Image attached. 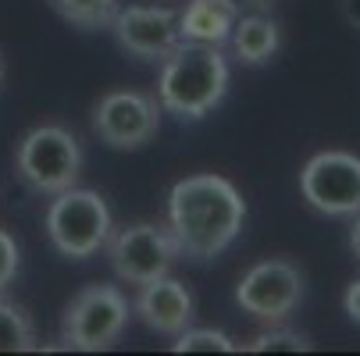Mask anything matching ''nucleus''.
<instances>
[{
  "label": "nucleus",
  "instance_id": "2eb2a0df",
  "mask_svg": "<svg viewBox=\"0 0 360 356\" xmlns=\"http://www.w3.org/2000/svg\"><path fill=\"white\" fill-rule=\"evenodd\" d=\"M32 349H39L32 317L18 303L0 299V352H32Z\"/></svg>",
  "mask_w": 360,
  "mask_h": 356
},
{
  "label": "nucleus",
  "instance_id": "f257e3e1",
  "mask_svg": "<svg viewBox=\"0 0 360 356\" xmlns=\"http://www.w3.org/2000/svg\"><path fill=\"white\" fill-rule=\"evenodd\" d=\"M246 221V199L225 175H186L168 192V232L186 261H214Z\"/></svg>",
  "mask_w": 360,
  "mask_h": 356
},
{
  "label": "nucleus",
  "instance_id": "0eeeda50",
  "mask_svg": "<svg viewBox=\"0 0 360 356\" xmlns=\"http://www.w3.org/2000/svg\"><path fill=\"white\" fill-rule=\"evenodd\" d=\"M104 249H108L115 275L136 289L153 278H165L172 271V264L179 261V246H175L168 225H153V221H136V225L111 232Z\"/></svg>",
  "mask_w": 360,
  "mask_h": 356
},
{
  "label": "nucleus",
  "instance_id": "5701e85b",
  "mask_svg": "<svg viewBox=\"0 0 360 356\" xmlns=\"http://www.w3.org/2000/svg\"><path fill=\"white\" fill-rule=\"evenodd\" d=\"M0 86H4V65H0Z\"/></svg>",
  "mask_w": 360,
  "mask_h": 356
},
{
  "label": "nucleus",
  "instance_id": "f8f14e48",
  "mask_svg": "<svg viewBox=\"0 0 360 356\" xmlns=\"http://www.w3.org/2000/svg\"><path fill=\"white\" fill-rule=\"evenodd\" d=\"M239 22V0H186L179 11V36L193 43L225 46Z\"/></svg>",
  "mask_w": 360,
  "mask_h": 356
},
{
  "label": "nucleus",
  "instance_id": "9b49d317",
  "mask_svg": "<svg viewBox=\"0 0 360 356\" xmlns=\"http://www.w3.org/2000/svg\"><path fill=\"white\" fill-rule=\"evenodd\" d=\"M132 310L139 314V321L150 331L175 338L179 331H186L193 324L196 303H193V292H189L186 282L165 275V278H153V282L139 285V296L132 303Z\"/></svg>",
  "mask_w": 360,
  "mask_h": 356
},
{
  "label": "nucleus",
  "instance_id": "ddd939ff",
  "mask_svg": "<svg viewBox=\"0 0 360 356\" xmlns=\"http://www.w3.org/2000/svg\"><path fill=\"white\" fill-rule=\"evenodd\" d=\"M229 43H232L236 58L243 65H264V61H271L278 54L282 32H278L275 18H268V15H246V18L236 22Z\"/></svg>",
  "mask_w": 360,
  "mask_h": 356
},
{
  "label": "nucleus",
  "instance_id": "6e6552de",
  "mask_svg": "<svg viewBox=\"0 0 360 356\" xmlns=\"http://www.w3.org/2000/svg\"><path fill=\"white\" fill-rule=\"evenodd\" d=\"M93 132L111 150H143L161 132L158 96L139 89H111L93 107Z\"/></svg>",
  "mask_w": 360,
  "mask_h": 356
},
{
  "label": "nucleus",
  "instance_id": "6ab92c4d",
  "mask_svg": "<svg viewBox=\"0 0 360 356\" xmlns=\"http://www.w3.org/2000/svg\"><path fill=\"white\" fill-rule=\"evenodd\" d=\"M342 310H346V317H349L353 324H360V278L349 282V289H346V296H342Z\"/></svg>",
  "mask_w": 360,
  "mask_h": 356
},
{
  "label": "nucleus",
  "instance_id": "dca6fc26",
  "mask_svg": "<svg viewBox=\"0 0 360 356\" xmlns=\"http://www.w3.org/2000/svg\"><path fill=\"white\" fill-rule=\"evenodd\" d=\"M307 349H314L311 338H307L303 331H292V328H268L261 335H253L246 342V352H307Z\"/></svg>",
  "mask_w": 360,
  "mask_h": 356
},
{
  "label": "nucleus",
  "instance_id": "412c9836",
  "mask_svg": "<svg viewBox=\"0 0 360 356\" xmlns=\"http://www.w3.org/2000/svg\"><path fill=\"white\" fill-rule=\"evenodd\" d=\"M239 4H243V8H250L253 15H271L278 0H239Z\"/></svg>",
  "mask_w": 360,
  "mask_h": 356
},
{
  "label": "nucleus",
  "instance_id": "9d476101",
  "mask_svg": "<svg viewBox=\"0 0 360 356\" xmlns=\"http://www.w3.org/2000/svg\"><path fill=\"white\" fill-rule=\"evenodd\" d=\"M111 32L118 39V46L136 61H150L161 65L172 50L179 46V11L172 8H158V4H129L118 8Z\"/></svg>",
  "mask_w": 360,
  "mask_h": 356
},
{
  "label": "nucleus",
  "instance_id": "aec40b11",
  "mask_svg": "<svg viewBox=\"0 0 360 356\" xmlns=\"http://www.w3.org/2000/svg\"><path fill=\"white\" fill-rule=\"evenodd\" d=\"M342 18H346V25H353L360 32V0H342Z\"/></svg>",
  "mask_w": 360,
  "mask_h": 356
},
{
  "label": "nucleus",
  "instance_id": "f3484780",
  "mask_svg": "<svg viewBox=\"0 0 360 356\" xmlns=\"http://www.w3.org/2000/svg\"><path fill=\"white\" fill-rule=\"evenodd\" d=\"M175 352H236V342L225 335V331H214V328H186L175 335L172 342Z\"/></svg>",
  "mask_w": 360,
  "mask_h": 356
},
{
  "label": "nucleus",
  "instance_id": "4be33fe9",
  "mask_svg": "<svg viewBox=\"0 0 360 356\" xmlns=\"http://www.w3.org/2000/svg\"><path fill=\"white\" fill-rule=\"evenodd\" d=\"M349 249H353V257L360 261V211L353 214V228H349Z\"/></svg>",
  "mask_w": 360,
  "mask_h": 356
},
{
  "label": "nucleus",
  "instance_id": "423d86ee",
  "mask_svg": "<svg viewBox=\"0 0 360 356\" xmlns=\"http://www.w3.org/2000/svg\"><path fill=\"white\" fill-rule=\"evenodd\" d=\"M300 196L325 218H353L360 211V157L349 150H321L300 171Z\"/></svg>",
  "mask_w": 360,
  "mask_h": 356
},
{
  "label": "nucleus",
  "instance_id": "f03ea898",
  "mask_svg": "<svg viewBox=\"0 0 360 356\" xmlns=\"http://www.w3.org/2000/svg\"><path fill=\"white\" fill-rule=\"evenodd\" d=\"M232 72L221 46L179 39V46L161 61L158 104L179 121H203L229 93Z\"/></svg>",
  "mask_w": 360,
  "mask_h": 356
},
{
  "label": "nucleus",
  "instance_id": "1a4fd4ad",
  "mask_svg": "<svg viewBox=\"0 0 360 356\" xmlns=\"http://www.w3.org/2000/svg\"><path fill=\"white\" fill-rule=\"evenodd\" d=\"M303 299V275L292 261H261L253 264L239 285H236V303L243 314L264 321V324H282Z\"/></svg>",
  "mask_w": 360,
  "mask_h": 356
},
{
  "label": "nucleus",
  "instance_id": "7ed1b4c3",
  "mask_svg": "<svg viewBox=\"0 0 360 356\" xmlns=\"http://www.w3.org/2000/svg\"><path fill=\"white\" fill-rule=\"evenodd\" d=\"M43 228H46L50 246H54L61 257L89 261L108 246L115 221H111L108 199L96 189L72 185V189L54 192V199H50V207L43 214Z\"/></svg>",
  "mask_w": 360,
  "mask_h": 356
},
{
  "label": "nucleus",
  "instance_id": "4468645a",
  "mask_svg": "<svg viewBox=\"0 0 360 356\" xmlns=\"http://www.w3.org/2000/svg\"><path fill=\"white\" fill-rule=\"evenodd\" d=\"M50 8L82 32H100V29H111L122 4L118 0H50Z\"/></svg>",
  "mask_w": 360,
  "mask_h": 356
},
{
  "label": "nucleus",
  "instance_id": "a211bd4d",
  "mask_svg": "<svg viewBox=\"0 0 360 356\" xmlns=\"http://www.w3.org/2000/svg\"><path fill=\"white\" fill-rule=\"evenodd\" d=\"M18 268H22V249L4 228H0V292L18 278Z\"/></svg>",
  "mask_w": 360,
  "mask_h": 356
},
{
  "label": "nucleus",
  "instance_id": "20e7f679",
  "mask_svg": "<svg viewBox=\"0 0 360 356\" xmlns=\"http://www.w3.org/2000/svg\"><path fill=\"white\" fill-rule=\"evenodd\" d=\"M15 171L32 192L54 196L79 185L82 146L65 125H36L15 146Z\"/></svg>",
  "mask_w": 360,
  "mask_h": 356
},
{
  "label": "nucleus",
  "instance_id": "39448f33",
  "mask_svg": "<svg viewBox=\"0 0 360 356\" xmlns=\"http://www.w3.org/2000/svg\"><path fill=\"white\" fill-rule=\"evenodd\" d=\"M129 317H132L129 296L118 285H86L65 307L61 342L65 349H79V352L111 349L129 328Z\"/></svg>",
  "mask_w": 360,
  "mask_h": 356
}]
</instances>
